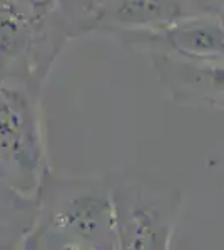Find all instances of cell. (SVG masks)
Instances as JSON below:
<instances>
[{
  "label": "cell",
  "instance_id": "obj_1",
  "mask_svg": "<svg viewBox=\"0 0 224 250\" xmlns=\"http://www.w3.org/2000/svg\"><path fill=\"white\" fill-rule=\"evenodd\" d=\"M0 150L24 168L37 164L35 115L24 92L0 87Z\"/></svg>",
  "mask_w": 224,
  "mask_h": 250
},
{
  "label": "cell",
  "instance_id": "obj_3",
  "mask_svg": "<svg viewBox=\"0 0 224 250\" xmlns=\"http://www.w3.org/2000/svg\"><path fill=\"white\" fill-rule=\"evenodd\" d=\"M179 7L174 0H122L117 17L127 23H157L176 17Z\"/></svg>",
  "mask_w": 224,
  "mask_h": 250
},
{
  "label": "cell",
  "instance_id": "obj_2",
  "mask_svg": "<svg viewBox=\"0 0 224 250\" xmlns=\"http://www.w3.org/2000/svg\"><path fill=\"white\" fill-rule=\"evenodd\" d=\"M168 42L177 52L193 57H221L223 29L216 22H184L166 34Z\"/></svg>",
  "mask_w": 224,
  "mask_h": 250
},
{
  "label": "cell",
  "instance_id": "obj_4",
  "mask_svg": "<svg viewBox=\"0 0 224 250\" xmlns=\"http://www.w3.org/2000/svg\"><path fill=\"white\" fill-rule=\"evenodd\" d=\"M25 23L17 12L0 7V55H14L25 40Z\"/></svg>",
  "mask_w": 224,
  "mask_h": 250
}]
</instances>
